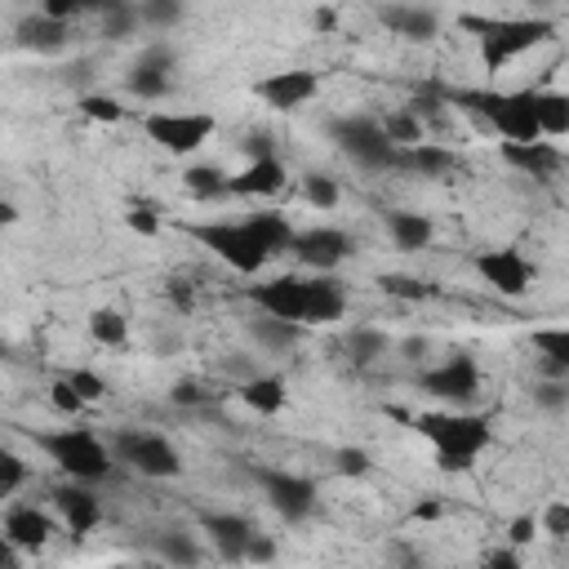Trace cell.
<instances>
[{
    "label": "cell",
    "instance_id": "obj_1",
    "mask_svg": "<svg viewBox=\"0 0 569 569\" xmlns=\"http://www.w3.org/2000/svg\"><path fill=\"white\" fill-rule=\"evenodd\" d=\"M413 431L436 449V467L440 471H467L493 440V427L485 413H467V409H427L409 418Z\"/></svg>",
    "mask_w": 569,
    "mask_h": 569
},
{
    "label": "cell",
    "instance_id": "obj_2",
    "mask_svg": "<svg viewBox=\"0 0 569 569\" xmlns=\"http://www.w3.org/2000/svg\"><path fill=\"white\" fill-rule=\"evenodd\" d=\"M462 31L476 36L485 71H502L511 58L547 44L556 36V22L551 18H533V13L529 18H476V13H467L462 18Z\"/></svg>",
    "mask_w": 569,
    "mask_h": 569
},
{
    "label": "cell",
    "instance_id": "obj_3",
    "mask_svg": "<svg viewBox=\"0 0 569 569\" xmlns=\"http://www.w3.org/2000/svg\"><path fill=\"white\" fill-rule=\"evenodd\" d=\"M449 102L480 116L507 142H538L542 138L538 116H533V89H453Z\"/></svg>",
    "mask_w": 569,
    "mask_h": 569
},
{
    "label": "cell",
    "instance_id": "obj_4",
    "mask_svg": "<svg viewBox=\"0 0 569 569\" xmlns=\"http://www.w3.org/2000/svg\"><path fill=\"white\" fill-rule=\"evenodd\" d=\"M36 449L71 480H84V485H98L111 476L116 467V449L102 445L89 427H58V431H36Z\"/></svg>",
    "mask_w": 569,
    "mask_h": 569
},
{
    "label": "cell",
    "instance_id": "obj_5",
    "mask_svg": "<svg viewBox=\"0 0 569 569\" xmlns=\"http://www.w3.org/2000/svg\"><path fill=\"white\" fill-rule=\"evenodd\" d=\"M213 258H222L231 271H240V276H253V271H262L267 267V258H271V249L262 244V236L253 231V222L244 218V222H191L187 227Z\"/></svg>",
    "mask_w": 569,
    "mask_h": 569
},
{
    "label": "cell",
    "instance_id": "obj_6",
    "mask_svg": "<svg viewBox=\"0 0 569 569\" xmlns=\"http://www.w3.org/2000/svg\"><path fill=\"white\" fill-rule=\"evenodd\" d=\"M329 133L342 147V156H351L360 169H391V164H400V147L391 142V133L373 116H342V120H333Z\"/></svg>",
    "mask_w": 569,
    "mask_h": 569
},
{
    "label": "cell",
    "instance_id": "obj_7",
    "mask_svg": "<svg viewBox=\"0 0 569 569\" xmlns=\"http://www.w3.org/2000/svg\"><path fill=\"white\" fill-rule=\"evenodd\" d=\"M111 449H116V462L133 467V471L147 476V480H173V476H182V453H178L160 431L129 427V431H120V436L111 440Z\"/></svg>",
    "mask_w": 569,
    "mask_h": 569
},
{
    "label": "cell",
    "instance_id": "obj_8",
    "mask_svg": "<svg viewBox=\"0 0 569 569\" xmlns=\"http://www.w3.org/2000/svg\"><path fill=\"white\" fill-rule=\"evenodd\" d=\"M213 116L209 111H147L142 116V133L169 151V156H191L213 138Z\"/></svg>",
    "mask_w": 569,
    "mask_h": 569
},
{
    "label": "cell",
    "instance_id": "obj_9",
    "mask_svg": "<svg viewBox=\"0 0 569 569\" xmlns=\"http://www.w3.org/2000/svg\"><path fill=\"white\" fill-rule=\"evenodd\" d=\"M471 267H476V276H480L493 293H502V298H525V293L533 289V280H538V267H533L516 244L480 249V253L471 258Z\"/></svg>",
    "mask_w": 569,
    "mask_h": 569
},
{
    "label": "cell",
    "instance_id": "obj_10",
    "mask_svg": "<svg viewBox=\"0 0 569 569\" xmlns=\"http://www.w3.org/2000/svg\"><path fill=\"white\" fill-rule=\"evenodd\" d=\"M316 93H320V71H311V67H284V71H271L253 84V98L271 111H298Z\"/></svg>",
    "mask_w": 569,
    "mask_h": 569
},
{
    "label": "cell",
    "instance_id": "obj_11",
    "mask_svg": "<svg viewBox=\"0 0 569 569\" xmlns=\"http://www.w3.org/2000/svg\"><path fill=\"white\" fill-rule=\"evenodd\" d=\"M418 387H422L427 396L445 400V405H471V400L480 396V369H476L471 356L458 351V356H449L445 365L427 369V373L418 378Z\"/></svg>",
    "mask_w": 569,
    "mask_h": 569
},
{
    "label": "cell",
    "instance_id": "obj_12",
    "mask_svg": "<svg viewBox=\"0 0 569 569\" xmlns=\"http://www.w3.org/2000/svg\"><path fill=\"white\" fill-rule=\"evenodd\" d=\"M253 476H258L267 502H271L284 520H307V516L316 511V485H311L307 476H298V471H280V467H258Z\"/></svg>",
    "mask_w": 569,
    "mask_h": 569
},
{
    "label": "cell",
    "instance_id": "obj_13",
    "mask_svg": "<svg viewBox=\"0 0 569 569\" xmlns=\"http://www.w3.org/2000/svg\"><path fill=\"white\" fill-rule=\"evenodd\" d=\"M253 307L280 320H298L307 325V298H311V276H271L262 284L249 289Z\"/></svg>",
    "mask_w": 569,
    "mask_h": 569
},
{
    "label": "cell",
    "instance_id": "obj_14",
    "mask_svg": "<svg viewBox=\"0 0 569 569\" xmlns=\"http://www.w3.org/2000/svg\"><path fill=\"white\" fill-rule=\"evenodd\" d=\"M173 67H178V53L169 44H147L138 53V62L129 67L124 89L133 98H142V102H156V98H164L173 89Z\"/></svg>",
    "mask_w": 569,
    "mask_h": 569
},
{
    "label": "cell",
    "instance_id": "obj_15",
    "mask_svg": "<svg viewBox=\"0 0 569 569\" xmlns=\"http://www.w3.org/2000/svg\"><path fill=\"white\" fill-rule=\"evenodd\" d=\"M293 253H298V262L311 267V271H333V267L351 253V240H347V231H338V227H307V231L293 236Z\"/></svg>",
    "mask_w": 569,
    "mask_h": 569
},
{
    "label": "cell",
    "instance_id": "obj_16",
    "mask_svg": "<svg viewBox=\"0 0 569 569\" xmlns=\"http://www.w3.org/2000/svg\"><path fill=\"white\" fill-rule=\"evenodd\" d=\"M204 533L213 538V551L222 560H249V542L258 533V525L249 516H236V511H209L204 520Z\"/></svg>",
    "mask_w": 569,
    "mask_h": 569
},
{
    "label": "cell",
    "instance_id": "obj_17",
    "mask_svg": "<svg viewBox=\"0 0 569 569\" xmlns=\"http://www.w3.org/2000/svg\"><path fill=\"white\" fill-rule=\"evenodd\" d=\"M53 507H58L62 525L76 538H84V533H93L102 525V502L93 498V489H84V480H71V485L53 489Z\"/></svg>",
    "mask_w": 569,
    "mask_h": 569
},
{
    "label": "cell",
    "instance_id": "obj_18",
    "mask_svg": "<svg viewBox=\"0 0 569 569\" xmlns=\"http://www.w3.org/2000/svg\"><path fill=\"white\" fill-rule=\"evenodd\" d=\"M53 538V520L36 502H13L4 511V542L13 551H40Z\"/></svg>",
    "mask_w": 569,
    "mask_h": 569
},
{
    "label": "cell",
    "instance_id": "obj_19",
    "mask_svg": "<svg viewBox=\"0 0 569 569\" xmlns=\"http://www.w3.org/2000/svg\"><path fill=\"white\" fill-rule=\"evenodd\" d=\"M284 178H289V169L276 151L249 156V164L240 173H231V196H276L284 187Z\"/></svg>",
    "mask_w": 569,
    "mask_h": 569
},
{
    "label": "cell",
    "instance_id": "obj_20",
    "mask_svg": "<svg viewBox=\"0 0 569 569\" xmlns=\"http://www.w3.org/2000/svg\"><path fill=\"white\" fill-rule=\"evenodd\" d=\"M502 160L529 178H551L560 169V147L551 138H538V142H507L502 138Z\"/></svg>",
    "mask_w": 569,
    "mask_h": 569
},
{
    "label": "cell",
    "instance_id": "obj_21",
    "mask_svg": "<svg viewBox=\"0 0 569 569\" xmlns=\"http://www.w3.org/2000/svg\"><path fill=\"white\" fill-rule=\"evenodd\" d=\"M378 18H382V27L391 36H405V40H431V36H440V18L427 4H387Z\"/></svg>",
    "mask_w": 569,
    "mask_h": 569
},
{
    "label": "cell",
    "instance_id": "obj_22",
    "mask_svg": "<svg viewBox=\"0 0 569 569\" xmlns=\"http://www.w3.org/2000/svg\"><path fill=\"white\" fill-rule=\"evenodd\" d=\"M71 36V22L62 18H49V13H31L18 22V44L22 49H36V53H58Z\"/></svg>",
    "mask_w": 569,
    "mask_h": 569
},
{
    "label": "cell",
    "instance_id": "obj_23",
    "mask_svg": "<svg viewBox=\"0 0 569 569\" xmlns=\"http://www.w3.org/2000/svg\"><path fill=\"white\" fill-rule=\"evenodd\" d=\"M347 311V293L329 271L311 276V298H307V325H333Z\"/></svg>",
    "mask_w": 569,
    "mask_h": 569
},
{
    "label": "cell",
    "instance_id": "obj_24",
    "mask_svg": "<svg viewBox=\"0 0 569 569\" xmlns=\"http://www.w3.org/2000/svg\"><path fill=\"white\" fill-rule=\"evenodd\" d=\"M240 400H244L253 413L276 418V413L284 409L289 391H284V378H276V373H249V378L240 382Z\"/></svg>",
    "mask_w": 569,
    "mask_h": 569
},
{
    "label": "cell",
    "instance_id": "obj_25",
    "mask_svg": "<svg viewBox=\"0 0 569 569\" xmlns=\"http://www.w3.org/2000/svg\"><path fill=\"white\" fill-rule=\"evenodd\" d=\"M533 116L542 138H565L569 133V93L565 89H533Z\"/></svg>",
    "mask_w": 569,
    "mask_h": 569
},
{
    "label": "cell",
    "instance_id": "obj_26",
    "mask_svg": "<svg viewBox=\"0 0 569 569\" xmlns=\"http://www.w3.org/2000/svg\"><path fill=\"white\" fill-rule=\"evenodd\" d=\"M387 231H391L396 249H427L431 236H436L431 218H427V213H413V209H396V213H387Z\"/></svg>",
    "mask_w": 569,
    "mask_h": 569
},
{
    "label": "cell",
    "instance_id": "obj_27",
    "mask_svg": "<svg viewBox=\"0 0 569 569\" xmlns=\"http://www.w3.org/2000/svg\"><path fill=\"white\" fill-rule=\"evenodd\" d=\"M182 187L196 200H222V196H231V173H222L218 164H191L182 173Z\"/></svg>",
    "mask_w": 569,
    "mask_h": 569
},
{
    "label": "cell",
    "instance_id": "obj_28",
    "mask_svg": "<svg viewBox=\"0 0 569 569\" xmlns=\"http://www.w3.org/2000/svg\"><path fill=\"white\" fill-rule=\"evenodd\" d=\"M302 329H307V325L280 320V316H267V311H262V320H253V338H258L267 351H289V347H298Z\"/></svg>",
    "mask_w": 569,
    "mask_h": 569
},
{
    "label": "cell",
    "instance_id": "obj_29",
    "mask_svg": "<svg viewBox=\"0 0 569 569\" xmlns=\"http://www.w3.org/2000/svg\"><path fill=\"white\" fill-rule=\"evenodd\" d=\"M98 13H102V36L107 40H129L138 31V22H142V9L133 0H102Z\"/></svg>",
    "mask_w": 569,
    "mask_h": 569
},
{
    "label": "cell",
    "instance_id": "obj_30",
    "mask_svg": "<svg viewBox=\"0 0 569 569\" xmlns=\"http://www.w3.org/2000/svg\"><path fill=\"white\" fill-rule=\"evenodd\" d=\"M400 164H405V169H418V173H427V178H440L445 169H453V151H445V147H436V142H413V147L400 151Z\"/></svg>",
    "mask_w": 569,
    "mask_h": 569
},
{
    "label": "cell",
    "instance_id": "obj_31",
    "mask_svg": "<svg viewBox=\"0 0 569 569\" xmlns=\"http://www.w3.org/2000/svg\"><path fill=\"white\" fill-rule=\"evenodd\" d=\"M249 222H253V231L262 236V244H267L271 253H280V249H293V236H298V231H293V222H289L284 213H276V209H262V213H253Z\"/></svg>",
    "mask_w": 569,
    "mask_h": 569
},
{
    "label": "cell",
    "instance_id": "obj_32",
    "mask_svg": "<svg viewBox=\"0 0 569 569\" xmlns=\"http://www.w3.org/2000/svg\"><path fill=\"white\" fill-rule=\"evenodd\" d=\"M533 347L542 351V360L560 373H569V325H547V329H533L529 333Z\"/></svg>",
    "mask_w": 569,
    "mask_h": 569
},
{
    "label": "cell",
    "instance_id": "obj_33",
    "mask_svg": "<svg viewBox=\"0 0 569 569\" xmlns=\"http://www.w3.org/2000/svg\"><path fill=\"white\" fill-rule=\"evenodd\" d=\"M89 333H93V342H102V347H124V342H129V320H124L116 307H98V311L89 316Z\"/></svg>",
    "mask_w": 569,
    "mask_h": 569
},
{
    "label": "cell",
    "instance_id": "obj_34",
    "mask_svg": "<svg viewBox=\"0 0 569 569\" xmlns=\"http://www.w3.org/2000/svg\"><path fill=\"white\" fill-rule=\"evenodd\" d=\"M387 347H391V338L382 329H356L347 338V360L351 365H373L378 356H387Z\"/></svg>",
    "mask_w": 569,
    "mask_h": 569
},
{
    "label": "cell",
    "instance_id": "obj_35",
    "mask_svg": "<svg viewBox=\"0 0 569 569\" xmlns=\"http://www.w3.org/2000/svg\"><path fill=\"white\" fill-rule=\"evenodd\" d=\"M378 284H382V293H387V298H405V302H427V298H436V284H431V280H418V276H400V271L382 276Z\"/></svg>",
    "mask_w": 569,
    "mask_h": 569
},
{
    "label": "cell",
    "instance_id": "obj_36",
    "mask_svg": "<svg viewBox=\"0 0 569 569\" xmlns=\"http://www.w3.org/2000/svg\"><path fill=\"white\" fill-rule=\"evenodd\" d=\"M156 551H160L164 560H173V565H196V560H200L196 538H191V533H178V529L156 533Z\"/></svg>",
    "mask_w": 569,
    "mask_h": 569
},
{
    "label": "cell",
    "instance_id": "obj_37",
    "mask_svg": "<svg viewBox=\"0 0 569 569\" xmlns=\"http://www.w3.org/2000/svg\"><path fill=\"white\" fill-rule=\"evenodd\" d=\"M138 9H142V22H147V27H156V31L178 27V22H182V13H187V4H182V0H142Z\"/></svg>",
    "mask_w": 569,
    "mask_h": 569
},
{
    "label": "cell",
    "instance_id": "obj_38",
    "mask_svg": "<svg viewBox=\"0 0 569 569\" xmlns=\"http://www.w3.org/2000/svg\"><path fill=\"white\" fill-rule=\"evenodd\" d=\"M80 116L84 120H98V124H116L124 116V107L111 98V93H84L80 98Z\"/></svg>",
    "mask_w": 569,
    "mask_h": 569
},
{
    "label": "cell",
    "instance_id": "obj_39",
    "mask_svg": "<svg viewBox=\"0 0 569 569\" xmlns=\"http://www.w3.org/2000/svg\"><path fill=\"white\" fill-rule=\"evenodd\" d=\"M382 129L391 133V142L405 151V147H413V142H422V124H418V116H409V111H396V116H387L382 120Z\"/></svg>",
    "mask_w": 569,
    "mask_h": 569
},
{
    "label": "cell",
    "instance_id": "obj_40",
    "mask_svg": "<svg viewBox=\"0 0 569 569\" xmlns=\"http://www.w3.org/2000/svg\"><path fill=\"white\" fill-rule=\"evenodd\" d=\"M302 196H307V204H316V209H333L338 204V182L333 178H325V173H311L307 182H302Z\"/></svg>",
    "mask_w": 569,
    "mask_h": 569
},
{
    "label": "cell",
    "instance_id": "obj_41",
    "mask_svg": "<svg viewBox=\"0 0 569 569\" xmlns=\"http://www.w3.org/2000/svg\"><path fill=\"white\" fill-rule=\"evenodd\" d=\"M22 480H27V462L13 449H4L0 453V498H13L22 489Z\"/></svg>",
    "mask_w": 569,
    "mask_h": 569
},
{
    "label": "cell",
    "instance_id": "obj_42",
    "mask_svg": "<svg viewBox=\"0 0 569 569\" xmlns=\"http://www.w3.org/2000/svg\"><path fill=\"white\" fill-rule=\"evenodd\" d=\"M62 378L80 391V400H84V405H93V400H102V396H107V382H102L93 369H67Z\"/></svg>",
    "mask_w": 569,
    "mask_h": 569
},
{
    "label": "cell",
    "instance_id": "obj_43",
    "mask_svg": "<svg viewBox=\"0 0 569 569\" xmlns=\"http://www.w3.org/2000/svg\"><path fill=\"white\" fill-rule=\"evenodd\" d=\"M538 529H542L547 538H569V502H547Z\"/></svg>",
    "mask_w": 569,
    "mask_h": 569
},
{
    "label": "cell",
    "instance_id": "obj_44",
    "mask_svg": "<svg viewBox=\"0 0 569 569\" xmlns=\"http://www.w3.org/2000/svg\"><path fill=\"white\" fill-rule=\"evenodd\" d=\"M93 9H102V0H44V4H40V13L62 18V22H71V18H80V13H93Z\"/></svg>",
    "mask_w": 569,
    "mask_h": 569
},
{
    "label": "cell",
    "instance_id": "obj_45",
    "mask_svg": "<svg viewBox=\"0 0 569 569\" xmlns=\"http://www.w3.org/2000/svg\"><path fill=\"white\" fill-rule=\"evenodd\" d=\"M124 222H129V231H138V236H156V231H160V213H156V204H129Z\"/></svg>",
    "mask_w": 569,
    "mask_h": 569
},
{
    "label": "cell",
    "instance_id": "obj_46",
    "mask_svg": "<svg viewBox=\"0 0 569 569\" xmlns=\"http://www.w3.org/2000/svg\"><path fill=\"white\" fill-rule=\"evenodd\" d=\"M49 400H53V409H62V413H80V409H84L80 391H76L67 378H58V382L49 387Z\"/></svg>",
    "mask_w": 569,
    "mask_h": 569
},
{
    "label": "cell",
    "instance_id": "obj_47",
    "mask_svg": "<svg viewBox=\"0 0 569 569\" xmlns=\"http://www.w3.org/2000/svg\"><path fill=\"white\" fill-rule=\"evenodd\" d=\"M338 476H365L369 471V453L365 449H338Z\"/></svg>",
    "mask_w": 569,
    "mask_h": 569
},
{
    "label": "cell",
    "instance_id": "obj_48",
    "mask_svg": "<svg viewBox=\"0 0 569 569\" xmlns=\"http://www.w3.org/2000/svg\"><path fill=\"white\" fill-rule=\"evenodd\" d=\"M533 533H538V520H533V516H516V520H511V529H507L511 547H525V542H533Z\"/></svg>",
    "mask_w": 569,
    "mask_h": 569
},
{
    "label": "cell",
    "instance_id": "obj_49",
    "mask_svg": "<svg viewBox=\"0 0 569 569\" xmlns=\"http://www.w3.org/2000/svg\"><path fill=\"white\" fill-rule=\"evenodd\" d=\"M538 400H542L547 409H560V405L569 400V387H560V382H542V387H538Z\"/></svg>",
    "mask_w": 569,
    "mask_h": 569
},
{
    "label": "cell",
    "instance_id": "obj_50",
    "mask_svg": "<svg viewBox=\"0 0 569 569\" xmlns=\"http://www.w3.org/2000/svg\"><path fill=\"white\" fill-rule=\"evenodd\" d=\"M276 556V542L267 538V533H253V542H249V560H271Z\"/></svg>",
    "mask_w": 569,
    "mask_h": 569
},
{
    "label": "cell",
    "instance_id": "obj_51",
    "mask_svg": "<svg viewBox=\"0 0 569 569\" xmlns=\"http://www.w3.org/2000/svg\"><path fill=\"white\" fill-rule=\"evenodd\" d=\"M173 400H178V405H196V400H200V391H196L191 382H182V387H173Z\"/></svg>",
    "mask_w": 569,
    "mask_h": 569
},
{
    "label": "cell",
    "instance_id": "obj_52",
    "mask_svg": "<svg viewBox=\"0 0 569 569\" xmlns=\"http://www.w3.org/2000/svg\"><path fill=\"white\" fill-rule=\"evenodd\" d=\"M489 565H520V551H489Z\"/></svg>",
    "mask_w": 569,
    "mask_h": 569
},
{
    "label": "cell",
    "instance_id": "obj_53",
    "mask_svg": "<svg viewBox=\"0 0 569 569\" xmlns=\"http://www.w3.org/2000/svg\"><path fill=\"white\" fill-rule=\"evenodd\" d=\"M400 351H405V356H422V351H427V342H422V338H409Z\"/></svg>",
    "mask_w": 569,
    "mask_h": 569
},
{
    "label": "cell",
    "instance_id": "obj_54",
    "mask_svg": "<svg viewBox=\"0 0 569 569\" xmlns=\"http://www.w3.org/2000/svg\"><path fill=\"white\" fill-rule=\"evenodd\" d=\"M413 516H418V520H436V516H440V507H436V502H422Z\"/></svg>",
    "mask_w": 569,
    "mask_h": 569
},
{
    "label": "cell",
    "instance_id": "obj_55",
    "mask_svg": "<svg viewBox=\"0 0 569 569\" xmlns=\"http://www.w3.org/2000/svg\"><path fill=\"white\" fill-rule=\"evenodd\" d=\"M311 22H316V27H333V9H316Z\"/></svg>",
    "mask_w": 569,
    "mask_h": 569
},
{
    "label": "cell",
    "instance_id": "obj_56",
    "mask_svg": "<svg viewBox=\"0 0 569 569\" xmlns=\"http://www.w3.org/2000/svg\"><path fill=\"white\" fill-rule=\"evenodd\" d=\"M533 4H547V0H533Z\"/></svg>",
    "mask_w": 569,
    "mask_h": 569
}]
</instances>
